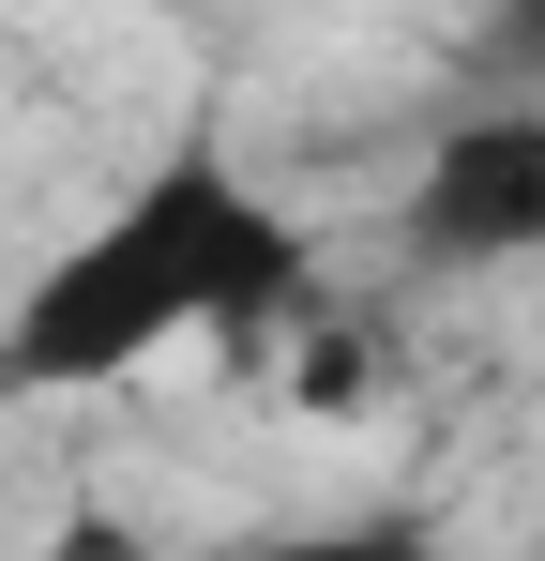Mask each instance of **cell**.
<instances>
[{"instance_id":"cell-3","label":"cell","mask_w":545,"mask_h":561,"mask_svg":"<svg viewBox=\"0 0 545 561\" xmlns=\"http://www.w3.org/2000/svg\"><path fill=\"white\" fill-rule=\"evenodd\" d=\"M212 561H440L409 516H318V531H258V547H212Z\"/></svg>"},{"instance_id":"cell-2","label":"cell","mask_w":545,"mask_h":561,"mask_svg":"<svg viewBox=\"0 0 545 561\" xmlns=\"http://www.w3.org/2000/svg\"><path fill=\"white\" fill-rule=\"evenodd\" d=\"M409 243L440 274H500V259H545V106L485 92L454 106L409 168Z\"/></svg>"},{"instance_id":"cell-1","label":"cell","mask_w":545,"mask_h":561,"mask_svg":"<svg viewBox=\"0 0 545 561\" xmlns=\"http://www.w3.org/2000/svg\"><path fill=\"white\" fill-rule=\"evenodd\" d=\"M303 304V228L272 213L228 152H167L106 228H77L0 319V394H91L137 379L152 350L258 334Z\"/></svg>"},{"instance_id":"cell-4","label":"cell","mask_w":545,"mask_h":561,"mask_svg":"<svg viewBox=\"0 0 545 561\" xmlns=\"http://www.w3.org/2000/svg\"><path fill=\"white\" fill-rule=\"evenodd\" d=\"M469 77H485V92H515V106H545V0H485Z\"/></svg>"}]
</instances>
